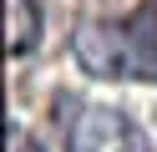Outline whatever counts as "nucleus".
<instances>
[{
    "label": "nucleus",
    "mask_w": 157,
    "mask_h": 152,
    "mask_svg": "<svg viewBox=\"0 0 157 152\" xmlns=\"http://www.w3.org/2000/svg\"><path fill=\"white\" fill-rule=\"evenodd\" d=\"M66 152H157V142L122 107H76L66 122Z\"/></svg>",
    "instance_id": "nucleus-2"
},
{
    "label": "nucleus",
    "mask_w": 157,
    "mask_h": 152,
    "mask_svg": "<svg viewBox=\"0 0 157 152\" xmlns=\"http://www.w3.org/2000/svg\"><path fill=\"white\" fill-rule=\"evenodd\" d=\"M81 71L106 81H157V10L127 20H91L71 36Z\"/></svg>",
    "instance_id": "nucleus-1"
},
{
    "label": "nucleus",
    "mask_w": 157,
    "mask_h": 152,
    "mask_svg": "<svg viewBox=\"0 0 157 152\" xmlns=\"http://www.w3.org/2000/svg\"><path fill=\"white\" fill-rule=\"evenodd\" d=\"M5 15H10V56H25V51H36V41H41V10H36V0H5Z\"/></svg>",
    "instance_id": "nucleus-3"
},
{
    "label": "nucleus",
    "mask_w": 157,
    "mask_h": 152,
    "mask_svg": "<svg viewBox=\"0 0 157 152\" xmlns=\"http://www.w3.org/2000/svg\"><path fill=\"white\" fill-rule=\"evenodd\" d=\"M10 152H41V147H36V142H21V137H15V142H10Z\"/></svg>",
    "instance_id": "nucleus-4"
}]
</instances>
